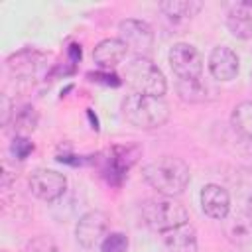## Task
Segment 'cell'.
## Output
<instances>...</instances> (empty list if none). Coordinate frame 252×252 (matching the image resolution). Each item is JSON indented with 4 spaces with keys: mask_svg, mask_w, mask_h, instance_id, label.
Segmentation results:
<instances>
[{
    "mask_svg": "<svg viewBox=\"0 0 252 252\" xmlns=\"http://www.w3.org/2000/svg\"><path fill=\"white\" fill-rule=\"evenodd\" d=\"M108 226L110 220L104 211H89L79 219L75 226V238L83 248H94L108 234Z\"/></svg>",
    "mask_w": 252,
    "mask_h": 252,
    "instance_id": "obj_7",
    "label": "cell"
},
{
    "mask_svg": "<svg viewBox=\"0 0 252 252\" xmlns=\"http://www.w3.org/2000/svg\"><path fill=\"white\" fill-rule=\"evenodd\" d=\"M120 79L138 94L163 96L167 91V83L161 69L148 57H132L122 67Z\"/></svg>",
    "mask_w": 252,
    "mask_h": 252,
    "instance_id": "obj_3",
    "label": "cell"
},
{
    "mask_svg": "<svg viewBox=\"0 0 252 252\" xmlns=\"http://www.w3.org/2000/svg\"><path fill=\"white\" fill-rule=\"evenodd\" d=\"M122 116L140 130H156L169 120V104L163 96L132 93L122 100Z\"/></svg>",
    "mask_w": 252,
    "mask_h": 252,
    "instance_id": "obj_2",
    "label": "cell"
},
{
    "mask_svg": "<svg viewBox=\"0 0 252 252\" xmlns=\"http://www.w3.org/2000/svg\"><path fill=\"white\" fill-rule=\"evenodd\" d=\"M30 189L32 193L47 203L57 201L67 189V177L55 169H35L30 175Z\"/></svg>",
    "mask_w": 252,
    "mask_h": 252,
    "instance_id": "obj_8",
    "label": "cell"
},
{
    "mask_svg": "<svg viewBox=\"0 0 252 252\" xmlns=\"http://www.w3.org/2000/svg\"><path fill=\"white\" fill-rule=\"evenodd\" d=\"M0 104H2V126H8L10 124V120L14 118V106H12V100L8 98V94H2L0 96Z\"/></svg>",
    "mask_w": 252,
    "mask_h": 252,
    "instance_id": "obj_24",
    "label": "cell"
},
{
    "mask_svg": "<svg viewBox=\"0 0 252 252\" xmlns=\"http://www.w3.org/2000/svg\"><path fill=\"white\" fill-rule=\"evenodd\" d=\"M118 35L128 47V51L136 53V57H146L154 47V32L150 24L142 20H122L118 24Z\"/></svg>",
    "mask_w": 252,
    "mask_h": 252,
    "instance_id": "obj_6",
    "label": "cell"
},
{
    "mask_svg": "<svg viewBox=\"0 0 252 252\" xmlns=\"http://www.w3.org/2000/svg\"><path fill=\"white\" fill-rule=\"evenodd\" d=\"M142 175L152 189L165 197L181 195L191 181L189 165L175 156H161L158 159H152L144 165Z\"/></svg>",
    "mask_w": 252,
    "mask_h": 252,
    "instance_id": "obj_1",
    "label": "cell"
},
{
    "mask_svg": "<svg viewBox=\"0 0 252 252\" xmlns=\"http://www.w3.org/2000/svg\"><path fill=\"white\" fill-rule=\"evenodd\" d=\"M10 150H12V154H14L18 159H26V158L33 152V144H32L26 136H16V138L12 140Z\"/></svg>",
    "mask_w": 252,
    "mask_h": 252,
    "instance_id": "obj_22",
    "label": "cell"
},
{
    "mask_svg": "<svg viewBox=\"0 0 252 252\" xmlns=\"http://www.w3.org/2000/svg\"><path fill=\"white\" fill-rule=\"evenodd\" d=\"M240 69V61L238 55L226 47V45H217L211 55H209V71L215 79L219 81H230L238 75Z\"/></svg>",
    "mask_w": 252,
    "mask_h": 252,
    "instance_id": "obj_13",
    "label": "cell"
},
{
    "mask_svg": "<svg viewBox=\"0 0 252 252\" xmlns=\"http://www.w3.org/2000/svg\"><path fill=\"white\" fill-rule=\"evenodd\" d=\"M167 59H169V67H171L173 75L179 81L201 79V75H203V55L191 43H175L169 49Z\"/></svg>",
    "mask_w": 252,
    "mask_h": 252,
    "instance_id": "obj_5",
    "label": "cell"
},
{
    "mask_svg": "<svg viewBox=\"0 0 252 252\" xmlns=\"http://www.w3.org/2000/svg\"><path fill=\"white\" fill-rule=\"evenodd\" d=\"M201 8H203V4L197 2V0H167V2H161L159 4V10L171 22H187Z\"/></svg>",
    "mask_w": 252,
    "mask_h": 252,
    "instance_id": "obj_17",
    "label": "cell"
},
{
    "mask_svg": "<svg viewBox=\"0 0 252 252\" xmlns=\"http://www.w3.org/2000/svg\"><path fill=\"white\" fill-rule=\"evenodd\" d=\"M28 252H57V248L47 240V238H35L30 246Z\"/></svg>",
    "mask_w": 252,
    "mask_h": 252,
    "instance_id": "obj_25",
    "label": "cell"
},
{
    "mask_svg": "<svg viewBox=\"0 0 252 252\" xmlns=\"http://www.w3.org/2000/svg\"><path fill=\"white\" fill-rule=\"evenodd\" d=\"M41 63V53L33 49H24L8 57V69L16 77H32L35 75L37 67Z\"/></svg>",
    "mask_w": 252,
    "mask_h": 252,
    "instance_id": "obj_16",
    "label": "cell"
},
{
    "mask_svg": "<svg viewBox=\"0 0 252 252\" xmlns=\"http://www.w3.org/2000/svg\"><path fill=\"white\" fill-rule=\"evenodd\" d=\"M102 252H126L128 250V236L122 232H110L100 242Z\"/></svg>",
    "mask_w": 252,
    "mask_h": 252,
    "instance_id": "obj_21",
    "label": "cell"
},
{
    "mask_svg": "<svg viewBox=\"0 0 252 252\" xmlns=\"http://www.w3.org/2000/svg\"><path fill=\"white\" fill-rule=\"evenodd\" d=\"M161 236H163V246L167 252H199L197 232L189 222L179 224L163 232Z\"/></svg>",
    "mask_w": 252,
    "mask_h": 252,
    "instance_id": "obj_14",
    "label": "cell"
},
{
    "mask_svg": "<svg viewBox=\"0 0 252 252\" xmlns=\"http://www.w3.org/2000/svg\"><path fill=\"white\" fill-rule=\"evenodd\" d=\"M37 124V114L33 106H24L22 110L14 112V130L16 136H26L28 132H32Z\"/></svg>",
    "mask_w": 252,
    "mask_h": 252,
    "instance_id": "obj_20",
    "label": "cell"
},
{
    "mask_svg": "<svg viewBox=\"0 0 252 252\" xmlns=\"http://www.w3.org/2000/svg\"><path fill=\"white\" fill-rule=\"evenodd\" d=\"M2 252H10V250H2Z\"/></svg>",
    "mask_w": 252,
    "mask_h": 252,
    "instance_id": "obj_26",
    "label": "cell"
},
{
    "mask_svg": "<svg viewBox=\"0 0 252 252\" xmlns=\"http://www.w3.org/2000/svg\"><path fill=\"white\" fill-rule=\"evenodd\" d=\"M201 209L207 217L222 220L230 213V195L224 187L217 183H209L201 189Z\"/></svg>",
    "mask_w": 252,
    "mask_h": 252,
    "instance_id": "obj_11",
    "label": "cell"
},
{
    "mask_svg": "<svg viewBox=\"0 0 252 252\" xmlns=\"http://www.w3.org/2000/svg\"><path fill=\"white\" fill-rule=\"evenodd\" d=\"M126 51H128V47L124 45V41L120 37H106V39H102L94 45L93 61L96 63L98 69L112 71L114 67H118L124 61Z\"/></svg>",
    "mask_w": 252,
    "mask_h": 252,
    "instance_id": "obj_12",
    "label": "cell"
},
{
    "mask_svg": "<svg viewBox=\"0 0 252 252\" xmlns=\"http://www.w3.org/2000/svg\"><path fill=\"white\" fill-rule=\"evenodd\" d=\"M177 94L183 102H207L211 100L209 93H213V89L203 81V79H191V81H177Z\"/></svg>",
    "mask_w": 252,
    "mask_h": 252,
    "instance_id": "obj_18",
    "label": "cell"
},
{
    "mask_svg": "<svg viewBox=\"0 0 252 252\" xmlns=\"http://www.w3.org/2000/svg\"><path fill=\"white\" fill-rule=\"evenodd\" d=\"M142 219L148 228L163 234L179 224H185L189 220V215L179 201H175L173 197L159 195L142 203Z\"/></svg>",
    "mask_w": 252,
    "mask_h": 252,
    "instance_id": "obj_4",
    "label": "cell"
},
{
    "mask_svg": "<svg viewBox=\"0 0 252 252\" xmlns=\"http://www.w3.org/2000/svg\"><path fill=\"white\" fill-rule=\"evenodd\" d=\"M250 4L234 6L226 16V28L232 37L236 39H250L252 37V14L248 12Z\"/></svg>",
    "mask_w": 252,
    "mask_h": 252,
    "instance_id": "obj_15",
    "label": "cell"
},
{
    "mask_svg": "<svg viewBox=\"0 0 252 252\" xmlns=\"http://www.w3.org/2000/svg\"><path fill=\"white\" fill-rule=\"evenodd\" d=\"M89 77H91V81L104 83V85H110V87H118V85L122 83V79H120V77H116V75H114V73H110V71H104V73H91Z\"/></svg>",
    "mask_w": 252,
    "mask_h": 252,
    "instance_id": "obj_23",
    "label": "cell"
},
{
    "mask_svg": "<svg viewBox=\"0 0 252 252\" xmlns=\"http://www.w3.org/2000/svg\"><path fill=\"white\" fill-rule=\"evenodd\" d=\"M140 156V148L136 146H114L106 158V165H104V175L108 177L110 183L118 185L126 171L130 169V165L138 159Z\"/></svg>",
    "mask_w": 252,
    "mask_h": 252,
    "instance_id": "obj_10",
    "label": "cell"
},
{
    "mask_svg": "<svg viewBox=\"0 0 252 252\" xmlns=\"http://www.w3.org/2000/svg\"><path fill=\"white\" fill-rule=\"evenodd\" d=\"M222 230L230 244L250 246L252 244V211L240 209L232 215L228 213L222 219Z\"/></svg>",
    "mask_w": 252,
    "mask_h": 252,
    "instance_id": "obj_9",
    "label": "cell"
},
{
    "mask_svg": "<svg viewBox=\"0 0 252 252\" xmlns=\"http://www.w3.org/2000/svg\"><path fill=\"white\" fill-rule=\"evenodd\" d=\"M230 124L240 136L252 140V100H242L232 108Z\"/></svg>",
    "mask_w": 252,
    "mask_h": 252,
    "instance_id": "obj_19",
    "label": "cell"
}]
</instances>
